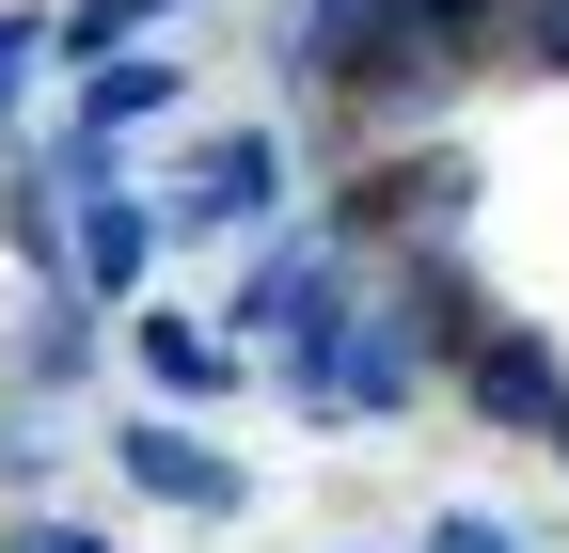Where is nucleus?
Masks as SVG:
<instances>
[{
    "instance_id": "obj_1",
    "label": "nucleus",
    "mask_w": 569,
    "mask_h": 553,
    "mask_svg": "<svg viewBox=\"0 0 569 553\" xmlns=\"http://www.w3.org/2000/svg\"><path fill=\"white\" fill-rule=\"evenodd\" d=\"M111 474H127L142 506H174V522H238V506H253V459H238V443H206L174 395L111 428Z\"/></svg>"
},
{
    "instance_id": "obj_2",
    "label": "nucleus",
    "mask_w": 569,
    "mask_h": 553,
    "mask_svg": "<svg viewBox=\"0 0 569 553\" xmlns=\"http://www.w3.org/2000/svg\"><path fill=\"white\" fill-rule=\"evenodd\" d=\"M159 205H174V238H269L284 222V127H206Z\"/></svg>"
},
{
    "instance_id": "obj_3",
    "label": "nucleus",
    "mask_w": 569,
    "mask_h": 553,
    "mask_svg": "<svg viewBox=\"0 0 569 553\" xmlns=\"http://www.w3.org/2000/svg\"><path fill=\"white\" fill-rule=\"evenodd\" d=\"M127 349H142V380H159L174 411H222V395L253 380V332H238L222 301H127Z\"/></svg>"
},
{
    "instance_id": "obj_4",
    "label": "nucleus",
    "mask_w": 569,
    "mask_h": 553,
    "mask_svg": "<svg viewBox=\"0 0 569 553\" xmlns=\"http://www.w3.org/2000/svg\"><path fill=\"white\" fill-rule=\"evenodd\" d=\"M459 395H475V428H507V443H553L569 428V349L522 316H490L475 349H459Z\"/></svg>"
},
{
    "instance_id": "obj_5",
    "label": "nucleus",
    "mask_w": 569,
    "mask_h": 553,
    "mask_svg": "<svg viewBox=\"0 0 569 553\" xmlns=\"http://www.w3.org/2000/svg\"><path fill=\"white\" fill-rule=\"evenodd\" d=\"M459 205H475V174L443 159V143H427V159H380L365 174V205H348V238H396V253H459Z\"/></svg>"
},
{
    "instance_id": "obj_6",
    "label": "nucleus",
    "mask_w": 569,
    "mask_h": 553,
    "mask_svg": "<svg viewBox=\"0 0 569 553\" xmlns=\"http://www.w3.org/2000/svg\"><path fill=\"white\" fill-rule=\"evenodd\" d=\"M190 95V63H159V48H111V63H80V143H127V127H159Z\"/></svg>"
},
{
    "instance_id": "obj_7",
    "label": "nucleus",
    "mask_w": 569,
    "mask_h": 553,
    "mask_svg": "<svg viewBox=\"0 0 569 553\" xmlns=\"http://www.w3.org/2000/svg\"><path fill=\"white\" fill-rule=\"evenodd\" d=\"M96 316H111V301H80V285H32V332H17V380H32V395H63V380L96 364Z\"/></svg>"
},
{
    "instance_id": "obj_8",
    "label": "nucleus",
    "mask_w": 569,
    "mask_h": 553,
    "mask_svg": "<svg viewBox=\"0 0 569 553\" xmlns=\"http://www.w3.org/2000/svg\"><path fill=\"white\" fill-rule=\"evenodd\" d=\"M159 17H190V0H63V63H111V48H142Z\"/></svg>"
},
{
    "instance_id": "obj_9",
    "label": "nucleus",
    "mask_w": 569,
    "mask_h": 553,
    "mask_svg": "<svg viewBox=\"0 0 569 553\" xmlns=\"http://www.w3.org/2000/svg\"><path fill=\"white\" fill-rule=\"evenodd\" d=\"M32 48H63V17H32V0H17V17H0V127H17V80H32Z\"/></svg>"
},
{
    "instance_id": "obj_10",
    "label": "nucleus",
    "mask_w": 569,
    "mask_h": 553,
    "mask_svg": "<svg viewBox=\"0 0 569 553\" xmlns=\"http://www.w3.org/2000/svg\"><path fill=\"white\" fill-rule=\"evenodd\" d=\"M0 553H111L96 522H63V506H17V522H0Z\"/></svg>"
},
{
    "instance_id": "obj_11",
    "label": "nucleus",
    "mask_w": 569,
    "mask_h": 553,
    "mask_svg": "<svg viewBox=\"0 0 569 553\" xmlns=\"http://www.w3.org/2000/svg\"><path fill=\"white\" fill-rule=\"evenodd\" d=\"M48 459H63V443H48V411H17V428H0V491H48Z\"/></svg>"
},
{
    "instance_id": "obj_12",
    "label": "nucleus",
    "mask_w": 569,
    "mask_h": 553,
    "mask_svg": "<svg viewBox=\"0 0 569 553\" xmlns=\"http://www.w3.org/2000/svg\"><path fill=\"white\" fill-rule=\"evenodd\" d=\"M427 553H522V522H490V506H443V522H427Z\"/></svg>"
},
{
    "instance_id": "obj_13",
    "label": "nucleus",
    "mask_w": 569,
    "mask_h": 553,
    "mask_svg": "<svg viewBox=\"0 0 569 553\" xmlns=\"http://www.w3.org/2000/svg\"><path fill=\"white\" fill-rule=\"evenodd\" d=\"M522 48L553 63V80H569V0H522Z\"/></svg>"
},
{
    "instance_id": "obj_14",
    "label": "nucleus",
    "mask_w": 569,
    "mask_h": 553,
    "mask_svg": "<svg viewBox=\"0 0 569 553\" xmlns=\"http://www.w3.org/2000/svg\"><path fill=\"white\" fill-rule=\"evenodd\" d=\"M553 459H569V428H553Z\"/></svg>"
}]
</instances>
